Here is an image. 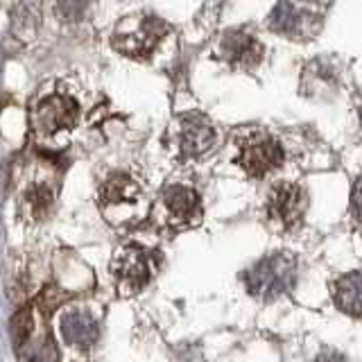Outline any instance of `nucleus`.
Here are the masks:
<instances>
[{"label": "nucleus", "mask_w": 362, "mask_h": 362, "mask_svg": "<svg viewBox=\"0 0 362 362\" xmlns=\"http://www.w3.org/2000/svg\"><path fill=\"white\" fill-rule=\"evenodd\" d=\"M247 292L254 299L274 301L287 294L297 283V261L285 251L265 256L242 274Z\"/></svg>", "instance_id": "obj_1"}, {"label": "nucleus", "mask_w": 362, "mask_h": 362, "mask_svg": "<svg viewBox=\"0 0 362 362\" xmlns=\"http://www.w3.org/2000/svg\"><path fill=\"white\" fill-rule=\"evenodd\" d=\"M168 25L158 16L152 14H136L125 16L113 30L111 46L125 57L145 59L150 57L158 41L163 39Z\"/></svg>", "instance_id": "obj_2"}, {"label": "nucleus", "mask_w": 362, "mask_h": 362, "mask_svg": "<svg viewBox=\"0 0 362 362\" xmlns=\"http://www.w3.org/2000/svg\"><path fill=\"white\" fill-rule=\"evenodd\" d=\"M285 161V150L276 138L263 130H251L238 138L236 163L254 179L268 177Z\"/></svg>", "instance_id": "obj_3"}, {"label": "nucleus", "mask_w": 362, "mask_h": 362, "mask_svg": "<svg viewBox=\"0 0 362 362\" xmlns=\"http://www.w3.org/2000/svg\"><path fill=\"white\" fill-rule=\"evenodd\" d=\"M154 218L173 231L195 227L201 222V197L188 186H170L156 201Z\"/></svg>", "instance_id": "obj_4"}, {"label": "nucleus", "mask_w": 362, "mask_h": 362, "mask_svg": "<svg viewBox=\"0 0 362 362\" xmlns=\"http://www.w3.org/2000/svg\"><path fill=\"white\" fill-rule=\"evenodd\" d=\"M265 211H268V218L276 229L297 231L304 225L308 211V195L299 184L279 181V184L270 188Z\"/></svg>", "instance_id": "obj_5"}, {"label": "nucleus", "mask_w": 362, "mask_h": 362, "mask_svg": "<svg viewBox=\"0 0 362 362\" xmlns=\"http://www.w3.org/2000/svg\"><path fill=\"white\" fill-rule=\"evenodd\" d=\"M111 274L120 294H138L154 274V258L141 247H123L113 256Z\"/></svg>", "instance_id": "obj_6"}, {"label": "nucleus", "mask_w": 362, "mask_h": 362, "mask_svg": "<svg viewBox=\"0 0 362 362\" xmlns=\"http://www.w3.org/2000/svg\"><path fill=\"white\" fill-rule=\"evenodd\" d=\"M80 118L77 100L66 93H52L39 100L32 109V130L41 136H52L61 130H73Z\"/></svg>", "instance_id": "obj_7"}, {"label": "nucleus", "mask_w": 362, "mask_h": 362, "mask_svg": "<svg viewBox=\"0 0 362 362\" xmlns=\"http://www.w3.org/2000/svg\"><path fill=\"white\" fill-rule=\"evenodd\" d=\"M319 14H322V5L315 0H281L270 16V27L287 39L308 37L319 23Z\"/></svg>", "instance_id": "obj_8"}, {"label": "nucleus", "mask_w": 362, "mask_h": 362, "mask_svg": "<svg viewBox=\"0 0 362 362\" xmlns=\"http://www.w3.org/2000/svg\"><path fill=\"white\" fill-rule=\"evenodd\" d=\"M218 141L216 127L201 113H188L179 127V150L186 158H199L213 150Z\"/></svg>", "instance_id": "obj_9"}, {"label": "nucleus", "mask_w": 362, "mask_h": 362, "mask_svg": "<svg viewBox=\"0 0 362 362\" xmlns=\"http://www.w3.org/2000/svg\"><path fill=\"white\" fill-rule=\"evenodd\" d=\"M263 46L256 37L244 32H227L220 41V55L233 68H254L263 59Z\"/></svg>", "instance_id": "obj_10"}, {"label": "nucleus", "mask_w": 362, "mask_h": 362, "mask_svg": "<svg viewBox=\"0 0 362 362\" xmlns=\"http://www.w3.org/2000/svg\"><path fill=\"white\" fill-rule=\"evenodd\" d=\"M59 328L66 344L77 349H91L100 337V322L95 319V315L82 311V308L63 313Z\"/></svg>", "instance_id": "obj_11"}, {"label": "nucleus", "mask_w": 362, "mask_h": 362, "mask_svg": "<svg viewBox=\"0 0 362 362\" xmlns=\"http://www.w3.org/2000/svg\"><path fill=\"white\" fill-rule=\"evenodd\" d=\"M333 301L342 313L362 317V272H349L331 283Z\"/></svg>", "instance_id": "obj_12"}, {"label": "nucleus", "mask_w": 362, "mask_h": 362, "mask_svg": "<svg viewBox=\"0 0 362 362\" xmlns=\"http://www.w3.org/2000/svg\"><path fill=\"white\" fill-rule=\"evenodd\" d=\"M52 204H55V190L48 184H32L20 197V216L30 222H41L50 216Z\"/></svg>", "instance_id": "obj_13"}, {"label": "nucleus", "mask_w": 362, "mask_h": 362, "mask_svg": "<svg viewBox=\"0 0 362 362\" xmlns=\"http://www.w3.org/2000/svg\"><path fill=\"white\" fill-rule=\"evenodd\" d=\"M138 197V186L132 177L116 173L100 186V201L104 206H118L125 201H134Z\"/></svg>", "instance_id": "obj_14"}, {"label": "nucleus", "mask_w": 362, "mask_h": 362, "mask_svg": "<svg viewBox=\"0 0 362 362\" xmlns=\"http://www.w3.org/2000/svg\"><path fill=\"white\" fill-rule=\"evenodd\" d=\"M32 331H35V319H32V313L27 311V308H23L20 313H16L14 322H12V337H14V347L20 349L23 347Z\"/></svg>", "instance_id": "obj_15"}, {"label": "nucleus", "mask_w": 362, "mask_h": 362, "mask_svg": "<svg viewBox=\"0 0 362 362\" xmlns=\"http://www.w3.org/2000/svg\"><path fill=\"white\" fill-rule=\"evenodd\" d=\"M89 3L91 0H57V9L66 20H77L84 14V9L89 7Z\"/></svg>", "instance_id": "obj_16"}, {"label": "nucleus", "mask_w": 362, "mask_h": 362, "mask_svg": "<svg viewBox=\"0 0 362 362\" xmlns=\"http://www.w3.org/2000/svg\"><path fill=\"white\" fill-rule=\"evenodd\" d=\"M351 213H354L356 220L362 222V177L356 181L354 193H351Z\"/></svg>", "instance_id": "obj_17"}, {"label": "nucleus", "mask_w": 362, "mask_h": 362, "mask_svg": "<svg viewBox=\"0 0 362 362\" xmlns=\"http://www.w3.org/2000/svg\"><path fill=\"white\" fill-rule=\"evenodd\" d=\"M315 362H349V360L342 354H339V351H335V349H324L322 354L315 358Z\"/></svg>", "instance_id": "obj_18"}]
</instances>
